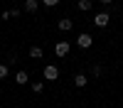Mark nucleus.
Returning <instances> with one entry per match:
<instances>
[{
	"mask_svg": "<svg viewBox=\"0 0 123 108\" xmlns=\"http://www.w3.org/2000/svg\"><path fill=\"white\" fill-rule=\"evenodd\" d=\"M42 74H44L47 81H57V79H59V66L49 64V66H44V69H42Z\"/></svg>",
	"mask_w": 123,
	"mask_h": 108,
	"instance_id": "f257e3e1",
	"label": "nucleus"
},
{
	"mask_svg": "<svg viewBox=\"0 0 123 108\" xmlns=\"http://www.w3.org/2000/svg\"><path fill=\"white\" fill-rule=\"evenodd\" d=\"M76 44H79L81 49H89L91 44H94V37H91V34H79V37H76Z\"/></svg>",
	"mask_w": 123,
	"mask_h": 108,
	"instance_id": "f03ea898",
	"label": "nucleus"
},
{
	"mask_svg": "<svg viewBox=\"0 0 123 108\" xmlns=\"http://www.w3.org/2000/svg\"><path fill=\"white\" fill-rule=\"evenodd\" d=\"M54 52H57V57H67V54H69V42H64V39L57 42V44H54Z\"/></svg>",
	"mask_w": 123,
	"mask_h": 108,
	"instance_id": "7ed1b4c3",
	"label": "nucleus"
},
{
	"mask_svg": "<svg viewBox=\"0 0 123 108\" xmlns=\"http://www.w3.org/2000/svg\"><path fill=\"white\" fill-rule=\"evenodd\" d=\"M94 22H96V27H108V12H96Z\"/></svg>",
	"mask_w": 123,
	"mask_h": 108,
	"instance_id": "20e7f679",
	"label": "nucleus"
},
{
	"mask_svg": "<svg viewBox=\"0 0 123 108\" xmlns=\"http://www.w3.org/2000/svg\"><path fill=\"white\" fill-rule=\"evenodd\" d=\"M59 29H62V32H69V29L71 27H74V22H71V20L69 17H64V20H59V25H57Z\"/></svg>",
	"mask_w": 123,
	"mask_h": 108,
	"instance_id": "39448f33",
	"label": "nucleus"
},
{
	"mask_svg": "<svg viewBox=\"0 0 123 108\" xmlns=\"http://www.w3.org/2000/svg\"><path fill=\"white\" fill-rule=\"evenodd\" d=\"M86 84H89V79H86L84 74H76V76H74V86L81 88V86H86Z\"/></svg>",
	"mask_w": 123,
	"mask_h": 108,
	"instance_id": "423d86ee",
	"label": "nucleus"
},
{
	"mask_svg": "<svg viewBox=\"0 0 123 108\" xmlns=\"http://www.w3.org/2000/svg\"><path fill=\"white\" fill-rule=\"evenodd\" d=\"M42 47H30V57H32V59H42Z\"/></svg>",
	"mask_w": 123,
	"mask_h": 108,
	"instance_id": "0eeeda50",
	"label": "nucleus"
},
{
	"mask_svg": "<svg viewBox=\"0 0 123 108\" xmlns=\"http://www.w3.org/2000/svg\"><path fill=\"white\" fill-rule=\"evenodd\" d=\"M25 10H27V12H37V10H39L37 0H27V3H25Z\"/></svg>",
	"mask_w": 123,
	"mask_h": 108,
	"instance_id": "6e6552de",
	"label": "nucleus"
},
{
	"mask_svg": "<svg viewBox=\"0 0 123 108\" xmlns=\"http://www.w3.org/2000/svg\"><path fill=\"white\" fill-rule=\"evenodd\" d=\"M15 81H17V84H27V81H30V79H27V71H17V74H15Z\"/></svg>",
	"mask_w": 123,
	"mask_h": 108,
	"instance_id": "1a4fd4ad",
	"label": "nucleus"
},
{
	"mask_svg": "<svg viewBox=\"0 0 123 108\" xmlns=\"http://www.w3.org/2000/svg\"><path fill=\"white\" fill-rule=\"evenodd\" d=\"M81 12H86V10H91V0H79V5H76Z\"/></svg>",
	"mask_w": 123,
	"mask_h": 108,
	"instance_id": "9d476101",
	"label": "nucleus"
},
{
	"mask_svg": "<svg viewBox=\"0 0 123 108\" xmlns=\"http://www.w3.org/2000/svg\"><path fill=\"white\" fill-rule=\"evenodd\" d=\"M7 74H10V66L7 64H0V79H5Z\"/></svg>",
	"mask_w": 123,
	"mask_h": 108,
	"instance_id": "9b49d317",
	"label": "nucleus"
},
{
	"mask_svg": "<svg viewBox=\"0 0 123 108\" xmlns=\"http://www.w3.org/2000/svg\"><path fill=\"white\" fill-rule=\"evenodd\" d=\"M42 88H44L42 81H35V84H32V91H35V93H42Z\"/></svg>",
	"mask_w": 123,
	"mask_h": 108,
	"instance_id": "f8f14e48",
	"label": "nucleus"
},
{
	"mask_svg": "<svg viewBox=\"0 0 123 108\" xmlns=\"http://www.w3.org/2000/svg\"><path fill=\"white\" fill-rule=\"evenodd\" d=\"M42 3H44L47 7H54V5H59V0H42Z\"/></svg>",
	"mask_w": 123,
	"mask_h": 108,
	"instance_id": "ddd939ff",
	"label": "nucleus"
},
{
	"mask_svg": "<svg viewBox=\"0 0 123 108\" xmlns=\"http://www.w3.org/2000/svg\"><path fill=\"white\" fill-rule=\"evenodd\" d=\"M98 3H104V5H111V3H113V0H98Z\"/></svg>",
	"mask_w": 123,
	"mask_h": 108,
	"instance_id": "4468645a",
	"label": "nucleus"
},
{
	"mask_svg": "<svg viewBox=\"0 0 123 108\" xmlns=\"http://www.w3.org/2000/svg\"><path fill=\"white\" fill-rule=\"evenodd\" d=\"M0 52H3V49H0Z\"/></svg>",
	"mask_w": 123,
	"mask_h": 108,
	"instance_id": "2eb2a0df",
	"label": "nucleus"
}]
</instances>
